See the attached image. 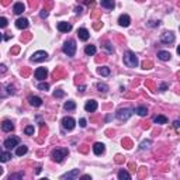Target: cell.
I'll return each mask as SVG.
<instances>
[{
    "instance_id": "cell-1",
    "label": "cell",
    "mask_w": 180,
    "mask_h": 180,
    "mask_svg": "<svg viewBox=\"0 0 180 180\" xmlns=\"http://www.w3.org/2000/svg\"><path fill=\"white\" fill-rule=\"evenodd\" d=\"M124 63H125L128 68H137L138 66V58L137 55L131 52V51H127L124 54Z\"/></svg>"
},
{
    "instance_id": "cell-2",
    "label": "cell",
    "mask_w": 180,
    "mask_h": 180,
    "mask_svg": "<svg viewBox=\"0 0 180 180\" xmlns=\"http://www.w3.org/2000/svg\"><path fill=\"white\" fill-rule=\"evenodd\" d=\"M66 156H68V149L66 148H58L52 151V159L55 162H58V163L62 162Z\"/></svg>"
},
{
    "instance_id": "cell-3",
    "label": "cell",
    "mask_w": 180,
    "mask_h": 180,
    "mask_svg": "<svg viewBox=\"0 0 180 180\" xmlns=\"http://www.w3.org/2000/svg\"><path fill=\"white\" fill-rule=\"evenodd\" d=\"M62 51L68 55V56H75V54H76V42H75L73 39L66 41L65 45H63V48H62Z\"/></svg>"
},
{
    "instance_id": "cell-4",
    "label": "cell",
    "mask_w": 180,
    "mask_h": 180,
    "mask_svg": "<svg viewBox=\"0 0 180 180\" xmlns=\"http://www.w3.org/2000/svg\"><path fill=\"white\" fill-rule=\"evenodd\" d=\"M132 116V110L131 109H120L117 111V118L120 121H125Z\"/></svg>"
},
{
    "instance_id": "cell-5",
    "label": "cell",
    "mask_w": 180,
    "mask_h": 180,
    "mask_svg": "<svg viewBox=\"0 0 180 180\" xmlns=\"http://www.w3.org/2000/svg\"><path fill=\"white\" fill-rule=\"evenodd\" d=\"M75 125H76V121L72 117H65L62 120V127L65 130H68V131H72L75 128Z\"/></svg>"
},
{
    "instance_id": "cell-6",
    "label": "cell",
    "mask_w": 180,
    "mask_h": 180,
    "mask_svg": "<svg viewBox=\"0 0 180 180\" xmlns=\"http://www.w3.org/2000/svg\"><path fill=\"white\" fill-rule=\"evenodd\" d=\"M47 56L48 55L45 51H37V52L31 56V61L32 62H42V61L47 59Z\"/></svg>"
},
{
    "instance_id": "cell-7",
    "label": "cell",
    "mask_w": 180,
    "mask_h": 180,
    "mask_svg": "<svg viewBox=\"0 0 180 180\" xmlns=\"http://www.w3.org/2000/svg\"><path fill=\"white\" fill-rule=\"evenodd\" d=\"M160 41L163 42V44H172L174 42V34L173 32H163L162 35H160Z\"/></svg>"
},
{
    "instance_id": "cell-8",
    "label": "cell",
    "mask_w": 180,
    "mask_h": 180,
    "mask_svg": "<svg viewBox=\"0 0 180 180\" xmlns=\"http://www.w3.org/2000/svg\"><path fill=\"white\" fill-rule=\"evenodd\" d=\"M18 142H20V139L17 137H11V138H8V139L4 141V146L7 149H11V148H14V146H17Z\"/></svg>"
},
{
    "instance_id": "cell-9",
    "label": "cell",
    "mask_w": 180,
    "mask_h": 180,
    "mask_svg": "<svg viewBox=\"0 0 180 180\" xmlns=\"http://www.w3.org/2000/svg\"><path fill=\"white\" fill-rule=\"evenodd\" d=\"M85 110L89 111V113H93L97 110V102L96 100H89V102L85 104Z\"/></svg>"
},
{
    "instance_id": "cell-10",
    "label": "cell",
    "mask_w": 180,
    "mask_h": 180,
    "mask_svg": "<svg viewBox=\"0 0 180 180\" xmlns=\"http://www.w3.org/2000/svg\"><path fill=\"white\" fill-rule=\"evenodd\" d=\"M58 30L61 32H69L72 30V24L66 23V21H62V23L58 24Z\"/></svg>"
},
{
    "instance_id": "cell-11",
    "label": "cell",
    "mask_w": 180,
    "mask_h": 180,
    "mask_svg": "<svg viewBox=\"0 0 180 180\" xmlns=\"http://www.w3.org/2000/svg\"><path fill=\"white\" fill-rule=\"evenodd\" d=\"M47 75L48 72L45 68H38L37 71H35V78L38 79V80H44V79H47Z\"/></svg>"
},
{
    "instance_id": "cell-12",
    "label": "cell",
    "mask_w": 180,
    "mask_h": 180,
    "mask_svg": "<svg viewBox=\"0 0 180 180\" xmlns=\"http://www.w3.org/2000/svg\"><path fill=\"white\" fill-rule=\"evenodd\" d=\"M118 23H120V25H123V27H128L130 23H131V18H130V16H127V14H121L120 18H118Z\"/></svg>"
},
{
    "instance_id": "cell-13",
    "label": "cell",
    "mask_w": 180,
    "mask_h": 180,
    "mask_svg": "<svg viewBox=\"0 0 180 180\" xmlns=\"http://www.w3.org/2000/svg\"><path fill=\"white\" fill-rule=\"evenodd\" d=\"M28 103L31 104L32 107H39V106L42 104V100H41L39 97H37V96H30V97H28Z\"/></svg>"
},
{
    "instance_id": "cell-14",
    "label": "cell",
    "mask_w": 180,
    "mask_h": 180,
    "mask_svg": "<svg viewBox=\"0 0 180 180\" xmlns=\"http://www.w3.org/2000/svg\"><path fill=\"white\" fill-rule=\"evenodd\" d=\"M78 35H79V38L82 39V41H87L89 37H90V34H89V31H87L86 28H79Z\"/></svg>"
},
{
    "instance_id": "cell-15",
    "label": "cell",
    "mask_w": 180,
    "mask_h": 180,
    "mask_svg": "<svg viewBox=\"0 0 180 180\" xmlns=\"http://www.w3.org/2000/svg\"><path fill=\"white\" fill-rule=\"evenodd\" d=\"M1 130L3 131H6V132H11L13 130H14V125H13V123L11 121H3V124H1Z\"/></svg>"
},
{
    "instance_id": "cell-16",
    "label": "cell",
    "mask_w": 180,
    "mask_h": 180,
    "mask_svg": "<svg viewBox=\"0 0 180 180\" xmlns=\"http://www.w3.org/2000/svg\"><path fill=\"white\" fill-rule=\"evenodd\" d=\"M93 152L96 153V155H102L103 152H104V144H102V142H96L93 146Z\"/></svg>"
},
{
    "instance_id": "cell-17",
    "label": "cell",
    "mask_w": 180,
    "mask_h": 180,
    "mask_svg": "<svg viewBox=\"0 0 180 180\" xmlns=\"http://www.w3.org/2000/svg\"><path fill=\"white\" fill-rule=\"evenodd\" d=\"M16 27L17 28H20V30L27 28V27H28V20H27V18H18V20L16 21Z\"/></svg>"
},
{
    "instance_id": "cell-18",
    "label": "cell",
    "mask_w": 180,
    "mask_h": 180,
    "mask_svg": "<svg viewBox=\"0 0 180 180\" xmlns=\"http://www.w3.org/2000/svg\"><path fill=\"white\" fill-rule=\"evenodd\" d=\"M78 176H79V169H73L72 172L61 176V179H75V177H78Z\"/></svg>"
},
{
    "instance_id": "cell-19",
    "label": "cell",
    "mask_w": 180,
    "mask_h": 180,
    "mask_svg": "<svg viewBox=\"0 0 180 180\" xmlns=\"http://www.w3.org/2000/svg\"><path fill=\"white\" fill-rule=\"evenodd\" d=\"M170 52H167V51H159L158 52V58L160 59V61H169L170 59Z\"/></svg>"
},
{
    "instance_id": "cell-20",
    "label": "cell",
    "mask_w": 180,
    "mask_h": 180,
    "mask_svg": "<svg viewBox=\"0 0 180 180\" xmlns=\"http://www.w3.org/2000/svg\"><path fill=\"white\" fill-rule=\"evenodd\" d=\"M102 3V6L103 7H106V8H114V6H116V3H114V0H102L100 1Z\"/></svg>"
},
{
    "instance_id": "cell-21",
    "label": "cell",
    "mask_w": 180,
    "mask_h": 180,
    "mask_svg": "<svg viewBox=\"0 0 180 180\" xmlns=\"http://www.w3.org/2000/svg\"><path fill=\"white\" fill-rule=\"evenodd\" d=\"M27 146L25 145H21V146H17V149H16V155L17 156H24L25 153H27Z\"/></svg>"
},
{
    "instance_id": "cell-22",
    "label": "cell",
    "mask_w": 180,
    "mask_h": 180,
    "mask_svg": "<svg viewBox=\"0 0 180 180\" xmlns=\"http://www.w3.org/2000/svg\"><path fill=\"white\" fill-rule=\"evenodd\" d=\"M118 179L120 180H130L131 179V174L127 172V170H120V172H118Z\"/></svg>"
},
{
    "instance_id": "cell-23",
    "label": "cell",
    "mask_w": 180,
    "mask_h": 180,
    "mask_svg": "<svg viewBox=\"0 0 180 180\" xmlns=\"http://www.w3.org/2000/svg\"><path fill=\"white\" fill-rule=\"evenodd\" d=\"M135 113H137L138 116H141V117H145V116L148 114V110H146V107H144V106H139V107L135 109Z\"/></svg>"
},
{
    "instance_id": "cell-24",
    "label": "cell",
    "mask_w": 180,
    "mask_h": 180,
    "mask_svg": "<svg viewBox=\"0 0 180 180\" xmlns=\"http://www.w3.org/2000/svg\"><path fill=\"white\" fill-rule=\"evenodd\" d=\"M24 4L23 3H16V4H14V7H13V11H14V13H16V14H21V13H23L24 11Z\"/></svg>"
},
{
    "instance_id": "cell-25",
    "label": "cell",
    "mask_w": 180,
    "mask_h": 180,
    "mask_svg": "<svg viewBox=\"0 0 180 180\" xmlns=\"http://www.w3.org/2000/svg\"><path fill=\"white\" fill-rule=\"evenodd\" d=\"M153 121L156 124H166L167 123V118L165 117V116H156V117L153 118Z\"/></svg>"
},
{
    "instance_id": "cell-26",
    "label": "cell",
    "mask_w": 180,
    "mask_h": 180,
    "mask_svg": "<svg viewBox=\"0 0 180 180\" xmlns=\"http://www.w3.org/2000/svg\"><path fill=\"white\" fill-rule=\"evenodd\" d=\"M151 145H152V141L151 139H145V141H142L141 142V145H139V149H149L151 148Z\"/></svg>"
},
{
    "instance_id": "cell-27",
    "label": "cell",
    "mask_w": 180,
    "mask_h": 180,
    "mask_svg": "<svg viewBox=\"0 0 180 180\" xmlns=\"http://www.w3.org/2000/svg\"><path fill=\"white\" fill-rule=\"evenodd\" d=\"M97 72H99V75H102V76H109V75H110V69H109V68H106V66L99 68V69H97Z\"/></svg>"
},
{
    "instance_id": "cell-28",
    "label": "cell",
    "mask_w": 180,
    "mask_h": 180,
    "mask_svg": "<svg viewBox=\"0 0 180 180\" xmlns=\"http://www.w3.org/2000/svg\"><path fill=\"white\" fill-rule=\"evenodd\" d=\"M85 52H86L87 55H94L96 54V47H94V45H87V47L85 48Z\"/></svg>"
},
{
    "instance_id": "cell-29",
    "label": "cell",
    "mask_w": 180,
    "mask_h": 180,
    "mask_svg": "<svg viewBox=\"0 0 180 180\" xmlns=\"http://www.w3.org/2000/svg\"><path fill=\"white\" fill-rule=\"evenodd\" d=\"M63 107H65V110H75L76 109V103L75 102H66Z\"/></svg>"
},
{
    "instance_id": "cell-30",
    "label": "cell",
    "mask_w": 180,
    "mask_h": 180,
    "mask_svg": "<svg viewBox=\"0 0 180 180\" xmlns=\"http://www.w3.org/2000/svg\"><path fill=\"white\" fill-rule=\"evenodd\" d=\"M10 158H11V153H8V152H1V155H0L1 162H7Z\"/></svg>"
},
{
    "instance_id": "cell-31",
    "label": "cell",
    "mask_w": 180,
    "mask_h": 180,
    "mask_svg": "<svg viewBox=\"0 0 180 180\" xmlns=\"http://www.w3.org/2000/svg\"><path fill=\"white\" fill-rule=\"evenodd\" d=\"M97 89H99L100 92H103V93H106V92L109 90V86H107L106 83H97Z\"/></svg>"
},
{
    "instance_id": "cell-32",
    "label": "cell",
    "mask_w": 180,
    "mask_h": 180,
    "mask_svg": "<svg viewBox=\"0 0 180 180\" xmlns=\"http://www.w3.org/2000/svg\"><path fill=\"white\" fill-rule=\"evenodd\" d=\"M38 89L39 90H42V92H47L48 89H49V85H48V83H44V82H41V83L38 85Z\"/></svg>"
},
{
    "instance_id": "cell-33",
    "label": "cell",
    "mask_w": 180,
    "mask_h": 180,
    "mask_svg": "<svg viewBox=\"0 0 180 180\" xmlns=\"http://www.w3.org/2000/svg\"><path fill=\"white\" fill-rule=\"evenodd\" d=\"M24 132L27 134V135H32V134H34V127H32V125H27V127H25V130H24Z\"/></svg>"
},
{
    "instance_id": "cell-34",
    "label": "cell",
    "mask_w": 180,
    "mask_h": 180,
    "mask_svg": "<svg viewBox=\"0 0 180 180\" xmlns=\"http://www.w3.org/2000/svg\"><path fill=\"white\" fill-rule=\"evenodd\" d=\"M23 174H24L23 172H21V173H16V174H10V177H8V179H10V180H13V179H21V177H23Z\"/></svg>"
},
{
    "instance_id": "cell-35",
    "label": "cell",
    "mask_w": 180,
    "mask_h": 180,
    "mask_svg": "<svg viewBox=\"0 0 180 180\" xmlns=\"http://www.w3.org/2000/svg\"><path fill=\"white\" fill-rule=\"evenodd\" d=\"M54 96H55V97H63V96H65V92H63V90H61V89H59V90H55Z\"/></svg>"
},
{
    "instance_id": "cell-36",
    "label": "cell",
    "mask_w": 180,
    "mask_h": 180,
    "mask_svg": "<svg viewBox=\"0 0 180 180\" xmlns=\"http://www.w3.org/2000/svg\"><path fill=\"white\" fill-rule=\"evenodd\" d=\"M6 25H7V18H6V17H1V18H0V27L4 28Z\"/></svg>"
},
{
    "instance_id": "cell-37",
    "label": "cell",
    "mask_w": 180,
    "mask_h": 180,
    "mask_svg": "<svg viewBox=\"0 0 180 180\" xmlns=\"http://www.w3.org/2000/svg\"><path fill=\"white\" fill-rule=\"evenodd\" d=\"M159 21H149L148 23V27H151V28H153V27H159Z\"/></svg>"
},
{
    "instance_id": "cell-38",
    "label": "cell",
    "mask_w": 180,
    "mask_h": 180,
    "mask_svg": "<svg viewBox=\"0 0 180 180\" xmlns=\"http://www.w3.org/2000/svg\"><path fill=\"white\" fill-rule=\"evenodd\" d=\"M104 47H106V49H107V51H109L110 54H113V52H114V48L111 47V44H110V42H107V44H106V45H104Z\"/></svg>"
},
{
    "instance_id": "cell-39",
    "label": "cell",
    "mask_w": 180,
    "mask_h": 180,
    "mask_svg": "<svg viewBox=\"0 0 180 180\" xmlns=\"http://www.w3.org/2000/svg\"><path fill=\"white\" fill-rule=\"evenodd\" d=\"M79 125L82 127V128H85V127L87 125V123H86V120H85V118H80V120H79Z\"/></svg>"
},
{
    "instance_id": "cell-40",
    "label": "cell",
    "mask_w": 180,
    "mask_h": 180,
    "mask_svg": "<svg viewBox=\"0 0 180 180\" xmlns=\"http://www.w3.org/2000/svg\"><path fill=\"white\" fill-rule=\"evenodd\" d=\"M7 92H8V94H14V93H16V90H14V86L8 85V86H7Z\"/></svg>"
},
{
    "instance_id": "cell-41",
    "label": "cell",
    "mask_w": 180,
    "mask_h": 180,
    "mask_svg": "<svg viewBox=\"0 0 180 180\" xmlns=\"http://www.w3.org/2000/svg\"><path fill=\"white\" fill-rule=\"evenodd\" d=\"M167 87H169V86H167V83H162V85L159 86V92H165Z\"/></svg>"
},
{
    "instance_id": "cell-42",
    "label": "cell",
    "mask_w": 180,
    "mask_h": 180,
    "mask_svg": "<svg viewBox=\"0 0 180 180\" xmlns=\"http://www.w3.org/2000/svg\"><path fill=\"white\" fill-rule=\"evenodd\" d=\"M41 17H42V18L48 17V11H47V10H42V11H41Z\"/></svg>"
},
{
    "instance_id": "cell-43",
    "label": "cell",
    "mask_w": 180,
    "mask_h": 180,
    "mask_svg": "<svg viewBox=\"0 0 180 180\" xmlns=\"http://www.w3.org/2000/svg\"><path fill=\"white\" fill-rule=\"evenodd\" d=\"M173 127H174V128H179V127H180V121H179V120L173 123Z\"/></svg>"
},
{
    "instance_id": "cell-44",
    "label": "cell",
    "mask_w": 180,
    "mask_h": 180,
    "mask_svg": "<svg viewBox=\"0 0 180 180\" xmlns=\"http://www.w3.org/2000/svg\"><path fill=\"white\" fill-rule=\"evenodd\" d=\"M85 90H86V86H80V87H79V92H80V93H83Z\"/></svg>"
},
{
    "instance_id": "cell-45",
    "label": "cell",
    "mask_w": 180,
    "mask_h": 180,
    "mask_svg": "<svg viewBox=\"0 0 180 180\" xmlns=\"http://www.w3.org/2000/svg\"><path fill=\"white\" fill-rule=\"evenodd\" d=\"M82 179H83V180H89V179H92V177H90L89 174H85V176H82Z\"/></svg>"
},
{
    "instance_id": "cell-46",
    "label": "cell",
    "mask_w": 180,
    "mask_h": 180,
    "mask_svg": "<svg viewBox=\"0 0 180 180\" xmlns=\"http://www.w3.org/2000/svg\"><path fill=\"white\" fill-rule=\"evenodd\" d=\"M75 10H76V14H80V13H82V7H76Z\"/></svg>"
},
{
    "instance_id": "cell-47",
    "label": "cell",
    "mask_w": 180,
    "mask_h": 180,
    "mask_svg": "<svg viewBox=\"0 0 180 180\" xmlns=\"http://www.w3.org/2000/svg\"><path fill=\"white\" fill-rule=\"evenodd\" d=\"M83 3H86V4H90V3H93V0H82Z\"/></svg>"
},
{
    "instance_id": "cell-48",
    "label": "cell",
    "mask_w": 180,
    "mask_h": 180,
    "mask_svg": "<svg viewBox=\"0 0 180 180\" xmlns=\"http://www.w3.org/2000/svg\"><path fill=\"white\" fill-rule=\"evenodd\" d=\"M0 68H1V69H0V71H1V73H3V72H6V66H4V65H1Z\"/></svg>"
},
{
    "instance_id": "cell-49",
    "label": "cell",
    "mask_w": 180,
    "mask_h": 180,
    "mask_svg": "<svg viewBox=\"0 0 180 180\" xmlns=\"http://www.w3.org/2000/svg\"><path fill=\"white\" fill-rule=\"evenodd\" d=\"M177 54L180 55V45H179V47H177Z\"/></svg>"
}]
</instances>
